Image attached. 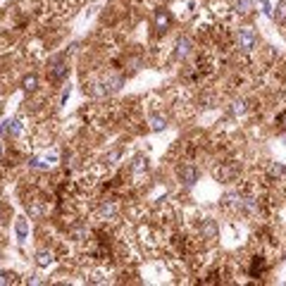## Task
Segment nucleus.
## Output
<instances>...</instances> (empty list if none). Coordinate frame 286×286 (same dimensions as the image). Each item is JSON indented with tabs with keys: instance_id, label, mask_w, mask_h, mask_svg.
I'll use <instances>...</instances> for the list:
<instances>
[{
	"instance_id": "f257e3e1",
	"label": "nucleus",
	"mask_w": 286,
	"mask_h": 286,
	"mask_svg": "<svg viewBox=\"0 0 286 286\" xmlns=\"http://www.w3.org/2000/svg\"><path fill=\"white\" fill-rule=\"evenodd\" d=\"M236 43L244 53H250L255 45H258V34L253 31L250 27H241L239 29V36H236Z\"/></svg>"
},
{
	"instance_id": "f03ea898",
	"label": "nucleus",
	"mask_w": 286,
	"mask_h": 286,
	"mask_svg": "<svg viewBox=\"0 0 286 286\" xmlns=\"http://www.w3.org/2000/svg\"><path fill=\"white\" fill-rule=\"evenodd\" d=\"M67 72H69V67H67V62L62 60V57H57L53 62V67H50V82L53 83H60L65 77H67Z\"/></svg>"
},
{
	"instance_id": "7ed1b4c3",
	"label": "nucleus",
	"mask_w": 286,
	"mask_h": 286,
	"mask_svg": "<svg viewBox=\"0 0 286 286\" xmlns=\"http://www.w3.org/2000/svg\"><path fill=\"white\" fill-rule=\"evenodd\" d=\"M179 179H181L186 186H193V184L198 181V167H193V164H181V167H179Z\"/></svg>"
},
{
	"instance_id": "20e7f679",
	"label": "nucleus",
	"mask_w": 286,
	"mask_h": 286,
	"mask_svg": "<svg viewBox=\"0 0 286 286\" xmlns=\"http://www.w3.org/2000/svg\"><path fill=\"white\" fill-rule=\"evenodd\" d=\"M265 272H267V260L262 258V255H255L253 262H250V267H248V274L250 277H262Z\"/></svg>"
},
{
	"instance_id": "39448f33",
	"label": "nucleus",
	"mask_w": 286,
	"mask_h": 286,
	"mask_svg": "<svg viewBox=\"0 0 286 286\" xmlns=\"http://www.w3.org/2000/svg\"><path fill=\"white\" fill-rule=\"evenodd\" d=\"M115 215H117V205L110 203V201H108V203H103V205H100V210H98V217H100V219H112Z\"/></svg>"
},
{
	"instance_id": "423d86ee",
	"label": "nucleus",
	"mask_w": 286,
	"mask_h": 286,
	"mask_svg": "<svg viewBox=\"0 0 286 286\" xmlns=\"http://www.w3.org/2000/svg\"><path fill=\"white\" fill-rule=\"evenodd\" d=\"M191 53V41L189 39H179L177 41V50H174V55H177L179 60H184L186 55Z\"/></svg>"
},
{
	"instance_id": "0eeeda50",
	"label": "nucleus",
	"mask_w": 286,
	"mask_h": 286,
	"mask_svg": "<svg viewBox=\"0 0 286 286\" xmlns=\"http://www.w3.org/2000/svg\"><path fill=\"white\" fill-rule=\"evenodd\" d=\"M5 126H7V134H10V136H19V134L24 131V124H22V120H7V122H5Z\"/></svg>"
},
{
	"instance_id": "6e6552de",
	"label": "nucleus",
	"mask_w": 286,
	"mask_h": 286,
	"mask_svg": "<svg viewBox=\"0 0 286 286\" xmlns=\"http://www.w3.org/2000/svg\"><path fill=\"white\" fill-rule=\"evenodd\" d=\"M169 22H172V17H169V12H167V10H163V12L155 14V24H158V29H160V31H167Z\"/></svg>"
},
{
	"instance_id": "1a4fd4ad",
	"label": "nucleus",
	"mask_w": 286,
	"mask_h": 286,
	"mask_svg": "<svg viewBox=\"0 0 286 286\" xmlns=\"http://www.w3.org/2000/svg\"><path fill=\"white\" fill-rule=\"evenodd\" d=\"M36 262H39L41 267H48V265H53V262H55L53 250H39V255H36Z\"/></svg>"
},
{
	"instance_id": "9d476101",
	"label": "nucleus",
	"mask_w": 286,
	"mask_h": 286,
	"mask_svg": "<svg viewBox=\"0 0 286 286\" xmlns=\"http://www.w3.org/2000/svg\"><path fill=\"white\" fill-rule=\"evenodd\" d=\"M27 234H29V227L24 219H17V236H19V244L27 241Z\"/></svg>"
},
{
	"instance_id": "9b49d317",
	"label": "nucleus",
	"mask_w": 286,
	"mask_h": 286,
	"mask_svg": "<svg viewBox=\"0 0 286 286\" xmlns=\"http://www.w3.org/2000/svg\"><path fill=\"white\" fill-rule=\"evenodd\" d=\"M150 126H153V131H160V129L167 126V120L160 117V115H153V117H150Z\"/></svg>"
},
{
	"instance_id": "f8f14e48",
	"label": "nucleus",
	"mask_w": 286,
	"mask_h": 286,
	"mask_svg": "<svg viewBox=\"0 0 286 286\" xmlns=\"http://www.w3.org/2000/svg\"><path fill=\"white\" fill-rule=\"evenodd\" d=\"M146 167H148V160L146 158H136L134 160V164H131V169H134V174H141V172H146Z\"/></svg>"
},
{
	"instance_id": "ddd939ff",
	"label": "nucleus",
	"mask_w": 286,
	"mask_h": 286,
	"mask_svg": "<svg viewBox=\"0 0 286 286\" xmlns=\"http://www.w3.org/2000/svg\"><path fill=\"white\" fill-rule=\"evenodd\" d=\"M36 82H39V79H36L34 74L27 77V79H24V88H27V91H34V88H36Z\"/></svg>"
},
{
	"instance_id": "4468645a",
	"label": "nucleus",
	"mask_w": 286,
	"mask_h": 286,
	"mask_svg": "<svg viewBox=\"0 0 286 286\" xmlns=\"http://www.w3.org/2000/svg\"><path fill=\"white\" fill-rule=\"evenodd\" d=\"M277 19H279V22L286 19V0H282V2H279V7H277Z\"/></svg>"
},
{
	"instance_id": "2eb2a0df",
	"label": "nucleus",
	"mask_w": 286,
	"mask_h": 286,
	"mask_svg": "<svg viewBox=\"0 0 286 286\" xmlns=\"http://www.w3.org/2000/svg\"><path fill=\"white\" fill-rule=\"evenodd\" d=\"M0 284H14V274L0 272Z\"/></svg>"
},
{
	"instance_id": "dca6fc26",
	"label": "nucleus",
	"mask_w": 286,
	"mask_h": 286,
	"mask_svg": "<svg viewBox=\"0 0 286 286\" xmlns=\"http://www.w3.org/2000/svg\"><path fill=\"white\" fill-rule=\"evenodd\" d=\"M234 112H236V115H244L245 112V100H236V103H234Z\"/></svg>"
},
{
	"instance_id": "f3484780",
	"label": "nucleus",
	"mask_w": 286,
	"mask_h": 286,
	"mask_svg": "<svg viewBox=\"0 0 286 286\" xmlns=\"http://www.w3.org/2000/svg\"><path fill=\"white\" fill-rule=\"evenodd\" d=\"M260 2H262V12L267 14V17H272V7H270V2H267V0H260Z\"/></svg>"
},
{
	"instance_id": "a211bd4d",
	"label": "nucleus",
	"mask_w": 286,
	"mask_h": 286,
	"mask_svg": "<svg viewBox=\"0 0 286 286\" xmlns=\"http://www.w3.org/2000/svg\"><path fill=\"white\" fill-rule=\"evenodd\" d=\"M277 122H279V126H284V129H286V110L279 115V117H277Z\"/></svg>"
},
{
	"instance_id": "6ab92c4d",
	"label": "nucleus",
	"mask_w": 286,
	"mask_h": 286,
	"mask_svg": "<svg viewBox=\"0 0 286 286\" xmlns=\"http://www.w3.org/2000/svg\"><path fill=\"white\" fill-rule=\"evenodd\" d=\"M2 153H5V150H2V143H0V160H2Z\"/></svg>"
}]
</instances>
